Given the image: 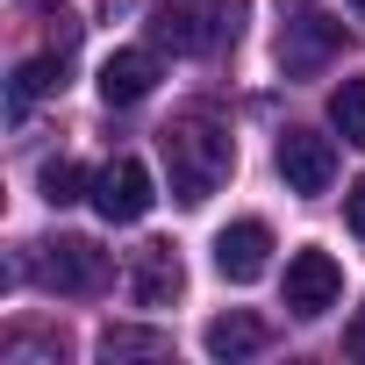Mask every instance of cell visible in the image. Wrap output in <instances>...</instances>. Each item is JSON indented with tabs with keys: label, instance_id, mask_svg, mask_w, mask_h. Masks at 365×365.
<instances>
[{
	"label": "cell",
	"instance_id": "1",
	"mask_svg": "<svg viewBox=\"0 0 365 365\" xmlns=\"http://www.w3.org/2000/svg\"><path fill=\"white\" fill-rule=\"evenodd\" d=\"M158 150H165V172H172V194L187 201V208L215 201L222 179L237 172V136H230V122H215L208 108L172 115V122L158 129Z\"/></svg>",
	"mask_w": 365,
	"mask_h": 365
},
{
	"label": "cell",
	"instance_id": "2",
	"mask_svg": "<svg viewBox=\"0 0 365 365\" xmlns=\"http://www.w3.org/2000/svg\"><path fill=\"white\" fill-rule=\"evenodd\" d=\"M36 279L58 287V294L93 301V294L115 287V258H108L93 237H51V244H36Z\"/></svg>",
	"mask_w": 365,
	"mask_h": 365
},
{
	"label": "cell",
	"instance_id": "3",
	"mask_svg": "<svg viewBox=\"0 0 365 365\" xmlns=\"http://www.w3.org/2000/svg\"><path fill=\"white\" fill-rule=\"evenodd\" d=\"M344 58V22H329L322 8H287V22H279V72L287 79H315V72H329Z\"/></svg>",
	"mask_w": 365,
	"mask_h": 365
},
{
	"label": "cell",
	"instance_id": "4",
	"mask_svg": "<svg viewBox=\"0 0 365 365\" xmlns=\"http://www.w3.org/2000/svg\"><path fill=\"white\" fill-rule=\"evenodd\" d=\"M150 201H158V187H150V165H143V158H115L108 172H93V208H101V222H143Z\"/></svg>",
	"mask_w": 365,
	"mask_h": 365
},
{
	"label": "cell",
	"instance_id": "5",
	"mask_svg": "<svg viewBox=\"0 0 365 365\" xmlns=\"http://www.w3.org/2000/svg\"><path fill=\"white\" fill-rule=\"evenodd\" d=\"M279 179H287V194H301V201L329 194V179H336V143L315 136V129H287V136H279Z\"/></svg>",
	"mask_w": 365,
	"mask_h": 365
},
{
	"label": "cell",
	"instance_id": "6",
	"mask_svg": "<svg viewBox=\"0 0 365 365\" xmlns=\"http://www.w3.org/2000/svg\"><path fill=\"white\" fill-rule=\"evenodd\" d=\"M344 301V265L329 251H294L287 258V308L294 315H329Z\"/></svg>",
	"mask_w": 365,
	"mask_h": 365
},
{
	"label": "cell",
	"instance_id": "7",
	"mask_svg": "<svg viewBox=\"0 0 365 365\" xmlns=\"http://www.w3.org/2000/svg\"><path fill=\"white\" fill-rule=\"evenodd\" d=\"M265 265H272V230L251 215V222H230L222 237H215V272L230 279V287H251V279H265Z\"/></svg>",
	"mask_w": 365,
	"mask_h": 365
},
{
	"label": "cell",
	"instance_id": "8",
	"mask_svg": "<svg viewBox=\"0 0 365 365\" xmlns=\"http://www.w3.org/2000/svg\"><path fill=\"white\" fill-rule=\"evenodd\" d=\"M179 287H187V265H179L172 244H143V251H129V294H136V308H172Z\"/></svg>",
	"mask_w": 365,
	"mask_h": 365
},
{
	"label": "cell",
	"instance_id": "9",
	"mask_svg": "<svg viewBox=\"0 0 365 365\" xmlns=\"http://www.w3.org/2000/svg\"><path fill=\"white\" fill-rule=\"evenodd\" d=\"M150 86H158V58H150V51H115V58L101 65V101H108V108H136Z\"/></svg>",
	"mask_w": 365,
	"mask_h": 365
},
{
	"label": "cell",
	"instance_id": "10",
	"mask_svg": "<svg viewBox=\"0 0 365 365\" xmlns=\"http://www.w3.org/2000/svg\"><path fill=\"white\" fill-rule=\"evenodd\" d=\"M201 344H208V358H258L265 344H272V329L258 322V315H244V308H230V315H215L208 329H201Z\"/></svg>",
	"mask_w": 365,
	"mask_h": 365
},
{
	"label": "cell",
	"instance_id": "11",
	"mask_svg": "<svg viewBox=\"0 0 365 365\" xmlns=\"http://www.w3.org/2000/svg\"><path fill=\"white\" fill-rule=\"evenodd\" d=\"M150 43H165V51H215L208 8H158L150 15Z\"/></svg>",
	"mask_w": 365,
	"mask_h": 365
},
{
	"label": "cell",
	"instance_id": "12",
	"mask_svg": "<svg viewBox=\"0 0 365 365\" xmlns=\"http://www.w3.org/2000/svg\"><path fill=\"white\" fill-rule=\"evenodd\" d=\"M36 187H43L51 208H72V201H93V172L72 165V158H51V165L36 172Z\"/></svg>",
	"mask_w": 365,
	"mask_h": 365
},
{
	"label": "cell",
	"instance_id": "13",
	"mask_svg": "<svg viewBox=\"0 0 365 365\" xmlns=\"http://www.w3.org/2000/svg\"><path fill=\"white\" fill-rule=\"evenodd\" d=\"M58 86H65V51H58V58H29V65L15 72V115H22L29 101L58 93Z\"/></svg>",
	"mask_w": 365,
	"mask_h": 365
},
{
	"label": "cell",
	"instance_id": "14",
	"mask_svg": "<svg viewBox=\"0 0 365 365\" xmlns=\"http://www.w3.org/2000/svg\"><path fill=\"white\" fill-rule=\"evenodd\" d=\"M329 122H336V136H344V143H365V72H358V79H344V86L329 93Z\"/></svg>",
	"mask_w": 365,
	"mask_h": 365
},
{
	"label": "cell",
	"instance_id": "15",
	"mask_svg": "<svg viewBox=\"0 0 365 365\" xmlns=\"http://www.w3.org/2000/svg\"><path fill=\"white\" fill-rule=\"evenodd\" d=\"M101 358H165V336H158V329L108 322V329H101Z\"/></svg>",
	"mask_w": 365,
	"mask_h": 365
},
{
	"label": "cell",
	"instance_id": "16",
	"mask_svg": "<svg viewBox=\"0 0 365 365\" xmlns=\"http://www.w3.org/2000/svg\"><path fill=\"white\" fill-rule=\"evenodd\" d=\"M244 15H251V0H208V29H215V43H237V36H244Z\"/></svg>",
	"mask_w": 365,
	"mask_h": 365
},
{
	"label": "cell",
	"instance_id": "17",
	"mask_svg": "<svg viewBox=\"0 0 365 365\" xmlns=\"http://www.w3.org/2000/svg\"><path fill=\"white\" fill-rule=\"evenodd\" d=\"M344 222H351V237L365 244V179H358V187L344 194Z\"/></svg>",
	"mask_w": 365,
	"mask_h": 365
},
{
	"label": "cell",
	"instance_id": "18",
	"mask_svg": "<svg viewBox=\"0 0 365 365\" xmlns=\"http://www.w3.org/2000/svg\"><path fill=\"white\" fill-rule=\"evenodd\" d=\"M344 351H351V358H365V308H358V322L344 329Z\"/></svg>",
	"mask_w": 365,
	"mask_h": 365
},
{
	"label": "cell",
	"instance_id": "19",
	"mask_svg": "<svg viewBox=\"0 0 365 365\" xmlns=\"http://www.w3.org/2000/svg\"><path fill=\"white\" fill-rule=\"evenodd\" d=\"M129 8H136V0H108V22H115V15H129Z\"/></svg>",
	"mask_w": 365,
	"mask_h": 365
},
{
	"label": "cell",
	"instance_id": "20",
	"mask_svg": "<svg viewBox=\"0 0 365 365\" xmlns=\"http://www.w3.org/2000/svg\"><path fill=\"white\" fill-rule=\"evenodd\" d=\"M351 8H358V15H365V0H351Z\"/></svg>",
	"mask_w": 365,
	"mask_h": 365
}]
</instances>
